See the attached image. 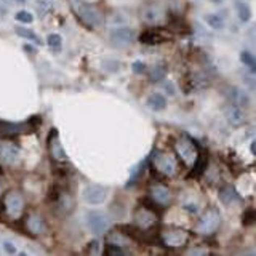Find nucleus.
I'll use <instances>...</instances> for the list:
<instances>
[{
	"instance_id": "nucleus-8",
	"label": "nucleus",
	"mask_w": 256,
	"mask_h": 256,
	"mask_svg": "<svg viewBox=\"0 0 256 256\" xmlns=\"http://www.w3.org/2000/svg\"><path fill=\"white\" fill-rule=\"evenodd\" d=\"M40 117L34 115L29 122H5V120H0V131L5 135H19V133H24L28 131V128L31 127H37L40 123Z\"/></svg>"
},
{
	"instance_id": "nucleus-3",
	"label": "nucleus",
	"mask_w": 256,
	"mask_h": 256,
	"mask_svg": "<svg viewBox=\"0 0 256 256\" xmlns=\"http://www.w3.org/2000/svg\"><path fill=\"white\" fill-rule=\"evenodd\" d=\"M175 149H176V154L180 155V159L184 162V165L187 167H192L195 160L199 159V150H197L194 141L189 140V138H181V140L176 141Z\"/></svg>"
},
{
	"instance_id": "nucleus-29",
	"label": "nucleus",
	"mask_w": 256,
	"mask_h": 256,
	"mask_svg": "<svg viewBox=\"0 0 256 256\" xmlns=\"http://www.w3.org/2000/svg\"><path fill=\"white\" fill-rule=\"evenodd\" d=\"M47 45L53 51H61L63 47V37L60 34H50L47 37Z\"/></svg>"
},
{
	"instance_id": "nucleus-14",
	"label": "nucleus",
	"mask_w": 256,
	"mask_h": 256,
	"mask_svg": "<svg viewBox=\"0 0 256 256\" xmlns=\"http://www.w3.org/2000/svg\"><path fill=\"white\" fill-rule=\"evenodd\" d=\"M48 149L51 154V159L56 162H66L68 160V155H66V150L63 147V143L60 140V133L56 130H53L48 136Z\"/></svg>"
},
{
	"instance_id": "nucleus-9",
	"label": "nucleus",
	"mask_w": 256,
	"mask_h": 256,
	"mask_svg": "<svg viewBox=\"0 0 256 256\" xmlns=\"http://www.w3.org/2000/svg\"><path fill=\"white\" fill-rule=\"evenodd\" d=\"M109 38L114 47H128V45L136 38V31L133 28H127V26H123V28H115L110 31Z\"/></svg>"
},
{
	"instance_id": "nucleus-6",
	"label": "nucleus",
	"mask_w": 256,
	"mask_h": 256,
	"mask_svg": "<svg viewBox=\"0 0 256 256\" xmlns=\"http://www.w3.org/2000/svg\"><path fill=\"white\" fill-rule=\"evenodd\" d=\"M85 221H87V226L91 232L95 234H104L109 231L110 227V219L108 215H104L103 212H96V210H91L85 216Z\"/></svg>"
},
{
	"instance_id": "nucleus-7",
	"label": "nucleus",
	"mask_w": 256,
	"mask_h": 256,
	"mask_svg": "<svg viewBox=\"0 0 256 256\" xmlns=\"http://www.w3.org/2000/svg\"><path fill=\"white\" fill-rule=\"evenodd\" d=\"M3 208L5 212L8 213V216L11 218H19L24 212V199L23 195L16 192V191H11L5 195V200H3Z\"/></svg>"
},
{
	"instance_id": "nucleus-19",
	"label": "nucleus",
	"mask_w": 256,
	"mask_h": 256,
	"mask_svg": "<svg viewBox=\"0 0 256 256\" xmlns=\"http://www.w3.org/2000/svg\"><path fill=\"white\" fill-rule=\"evenodd\" d=\"M167 37L162 34L159 29H149L144 31L143 34L140 36V42L144 45H159L162 42H165Z\"/></svg>"
},
{
	"instance_id": "nucleus-17",
	"label": "nucleus",
	"mask_w": 256,
	"mask_h": 256,
	"mask_svg": "<svg viewBox=\"0 0 256 256\" xmlns=\"http://www.w3.org/2000/svg\"><path fill=\"white\" fill-rule=\"evenodd\" d=\"M106 244L112 245V247L125 248V247H130L131 244H133V240H131L127 234H123L120 229H117V231H112V232L106 234Z\"/></svg>"
},
{
	"instance_id": "nucleus-45",
	"label": "nucleus",
	"mask_w": 256,
	"mask_h": 256,
	"mask_svg": "<svg viewBox=\"0 0 256 256\" xmlns=\"http://www.w3.org/2000/svg\"><path fill=\"white\" fill-rule=\"evenodd\" d=\"M0 144H2V143H0Z\"/></svg>"
},
{
	"instance_id": "nucleus-42",
	"label": "nucleus",
	"mask_w": 256,
	"mask_h": 256,
	"mask_svg": "<svg viewBox=\"0 0 256 256\" xmlns=\"http://www.w3.org/2000/svg\"><path fill=\"white\" fill-rule=\"evenodd\" d=\"M0 175H3V170H2V167H0Z\"/></svg>"
},
{
	"instance_id": "nucleus-21",
	"label": "nucleus",
	"mask_w": 256,
	"mask_h": 256,
	"mask_svg": "<svg viewBox=\"0 0 256 256\" xmlns=\"http://www.w3.org/2000/svg\"><path fill=\"white\" fill-rule=\"evenodd\" d=\"M146 104H147L149 109L159 112V110H163L167 108V98L163 95H160V93H152V95H149Z\"/></svg>"
},
{
	"instance_id": "nucleus-41",
	"label": "nucleus",
	"mask_w": 256,
	"mask_h": 256,
	"mask_svg": "<svg viewBox=\"0 0 256 256\" xmlns=\"http://www.w3.org/2000/svg\"><path fill=\"white\" fill-rule=\"evenodd\" d=\"M210 2L215 3V5H218V3H222V0H210Z\"/></svg>"
},
{
	"instance_id": "nucleus-27",
	"label": "nucleus",
	"mask_w": 256,
	"mask_h": 256,
	"mask_svg": "<svg viewBox=\"0 0 256 256\" xmlns=\"http://www.w3.org/2000/svg\"><path fill=\"white\" fill-rule=\"evenodd\" d=\"M146 165H147V159L144 160V162H141L140 165H136V167L133 168V172H131L130 178H128L127 187H130V186H133V184H135V183L138 181V178H140V176H141V173L144 172V170H146Z\"/></svg>"
},
{
	"instance_id": "nucleus-28",
	"label": "nucleus",
	"mask_w": 256,
	"mask_h": 256,
	"mask_svg": "<svg viewBox=\"0 0 256 256\" xmlns=\"http://www.w3.org/2000/svg\"><path fill=\"white\" fill-rule=\"evenodd\" d=\"M235 8H237V13H239V18L242 19V21H248V19H250V16H252V11H250V8H248V5L245 3V2H242V0H237V2H235Z\"/></svg>"
},
{
	"instance_id": "nucleus-16",
	"label": "nucleus",
	"mask_w": 256,
	"mask_h": 256,
	"mask_svg": "<svg viewBox=\"0 0 256 256\" xmlns=\"http://www.w3.org/2000/svg\"><path fill=\"white\" fill-rule=\"evenodd\" d=\"M149 194H150V199L155 203H159V205H168L170 200H172V191L163 184H154L150 187Z\"/></svg>"
},
{
	"instance_id": "nucleus-2",
	"label": "nucleus",
	"mask_w": 256,
	"mask_h": 256,
	"mask_svg": "<svg viewBox=\"0 0 256 256\" xmlns=\"http://www.w3.org/2000/svg\"><path fill=\"white\" fill-rule=\"evenodd\" d=\"M219 224H221V213L216 208H208L207 212L202 215V218L199 219L197 232L203 234V235L215 234L218 231Z\"/></svg>"
},
{
	"instance_id": "nucleus-11",
	"label": "nucleus",
	"mask_w": 256,
	"mask_h": 256,
	"mask_svg": "<svg viewBox=\"0 0 256 256\" xmlns=\"http://www.w3.org/2000/svg\"><path fill=\"white\" fill-rule=\"evenodd\" d=\"M167 13L165 8L160 3H147L141 8V18L143 21L149 24H160L165 19Z\"/></svg>"
},
{
	"instance_id": "nucleus-35",
	"label": "nucleus",
	"mask_w": 256,
	"mask_h": 256,
	"mask_svg": "<svg viewBox=\"0 0 256 256\" xmlns=\"http://www.w3.org/2000/svg\"><path fill=\"white\" fill-rule=\"evenodd\" d=\"M88 253L91 255H100L101 253V244H100V240H91L90 244H88Z\"/></svg>"
},
{
	"instance_id": "nucleus-22",
	"label": "nucleus",
	"mask_w": 256,
	"mask_h": 256,
	"mask_svg": "<svg viewBox=\"0 0 256 256\" xmlns=\"http://www.w3.org/2000/svg\"><path fill=\"white\" fill-rule=\"evenodd\" d=\"M167 72H168V68H167V64L163 63V61L154 64V66H152V69H150V72H149V78H150V82H160L162 78H165Z\"/></svg>"
},
{
	"instance_id": "nucleus-25",
	"label": "nucleus",
	"mask_w": 256,
	"mask_h": 256,
	"mask_svg": "<svg viewBox=\"0 0 256 256\" xmlns=\"http://www.w3.org/2000/svg\"><path fill=\"white\" fill-rule=\"evenodd\" d=\"M15 32H16L19 37L26 38V40H31V42H34V43H42V38L38 37L34 31H31L28 28H21V26H18V28H15Z\"/></svg>"
},
{
	"instance_id": "nucleus-10",
	"label": "nucleus",
	"mask_w": 256,
	"mask_h": 256,
	"mask_svg": "<svg viewBox=\"0 0 256 256\" xmlns=\"http://www.w3.org/2000/svg\"><path fill=\"white\" fill-rule=\"evenodd\" d=\"M108 197H109V189L100 184H88L83 189V199L90 205H101V203L108 200Z\"/></svg>"
},
{
	"instance_id": "nucleus-4",
	"label": "nucleus",
	"mask_w": 256,
	"mask_h": 256,
	"mask_svg": "<svg viewBox=\"0 0 256 256\" xmlns=\"http://www.w3.org/2000/svg\"><path fill=\"white\" fill-rule=\"evenodd\" d=\"M160 240L162 244L168 248H180V247H184L189 242V232L180 227H172L162 232Z\"/></svg>"
},
{
	"instance_id": "nucleus-43",
	"label": "nucleus",
	"mask_w": 256,
	"mask_h": 256,
	"mask_svg": "<svg viewBox=\"0 0 256 256\" xmlns=\"http://www.w3.org/2000/svg\"><path fill=\"white\" fill-rule=\"evenodd\" d=\"M18 2H19V3H23V2H24V0H18Z\"/></svg>"
},
{
	"instance_id": "nucleus-34",
	"label": "nucleus",
	"mask_w": 256,
	"mask_h": 256,
	"mask_svg": "<svg viewBox=\"0 0 256 256\" xmlns=\"http://www.w3.org/2000/svg\"><path fill=\"white\" fill-rule=\"evenodd\" d=\"M242 218H244V224L245 226L253 224V222H255V210L253 208L245 210V213H244V216H242Z\"/></svg>"
},
{
	"instance_id": "nucleus-39",
	"label": "nucleus",
	"mask_w": 256,
	"mask_h": 256,
	"mask_svg": "<svg viewBox=\"0 0 256 256\" xmlns=\"http://www.w3.org/2000/svg\"><path fill=\"white\" fill-rule=\"evenodd\" d=\"M207 250H199V248H194V250L189 252V255H207Z\"/></svg>"
},
{
	"instance_id": "nucleus-1",
	"label": "nucleus",
	"mask_w": 256,
	"mask_h": 256,
	"mask_svg": "<svg viewBox=\"0 0 256 256\" xmlns=\"http://www.w3.org/2000/svg\"><path fill=\"white\" fill-rule=\"evenodd\" d=\"M69 6L77 21L83 24L87 29H95L103 21L100 10L95 5L85 2V0H69Z\"/></svg>"
},
{
	"instance_id": "nucleus-13",
	"label": "nucleus",
	"mask_w": 256,
	"mask_h": 256,
	"mask_svg": "<svg viewBox=\"0 0 256 256\" xmlns=\"http://www.w3.org/2000/svg\"><path fill=\"white\" fill-rule=\"evenodd\" d=\"M19 157H21V149H19L18 144L11 141H5L3 144H0V159L6 165H15L19 162Z\"/></svg>"
},
{
	"instance_id": "nucleus-31",
	"label": "nucleus",
	"mask_w": 256,
	"mask_h": 256,
	"mask_svg": "<svg viewBox=\"0 0 256 256\" xmlns=\"http://www.w3.org/2000/svg\"><path fill=\"white\" fill-rule=\"evenodd\" d=\"M240 61L244 63L248 69H250L252 72H255V66H256V61H255V56L250 53V51H242L240 53Z\"/></svg>"
},
{
	"instance_id": "nucleus-20",
	"label": "nucleus",
	"mask_w": 256,
	"mask_h": 256,
	"mask_svg": "<svg viewBox=\"0 0 256 256\" xmlns=\"http://www.w3.org/2000/svg\"><path fill=\"white\" fill-rule=\"evenodd\" d=\"M227 98H229V103L235 104V106H239V108H247V104H248L247 93L237 87H231L227 90Z\"/></svg>"
},
{
	"instance_id": "nucleus-23",
	"label": "nucleus",
	"mask_w": 256,
	"mask_h": 256,
	"mask_svg": "<svg viewBox=\"0 0 256 256\" xmlns=\"http://www.w3.org/2000/svg\"><path fill=\"white\" fill-rule=\"evenodd\" d=\"M219 199L222 203H226V205H229V203H232V202H237L240 200V197L237 194V191L232 187V186H224L219 191Z\"/></svg>"
},
{
	"instance_id": "nucleus-18",
	"label": "nucleus",
	"mask_w": 256,
	"mask_h": 256,
	"mask_svg": "<svg viewBox=\"0 0 256 256\" xmlns=\"http://www.w3.org/2000/svg\"><path fill=\"white\" fill-rule=\"evenodd\" d=\"M26 227H28V231L31 234H43L45 231H47V224H45V219L42 218L40 215H36L32 213L29 215L28 218H26Z\"/></svg>"
},
{
	"instance_id": "nucleus-32",
	"label": "nucleus",
	"mask_w": 256,
	"mask_h": 256,
	"mask_svg": "<svg viewBox=\"0 0 256 256\" xmlns=\"http://www.w3.org/2000/svg\"><path fill=\"white\" fill-rule=\"evenodd\" d=\"M15 18L23 24H31L32 21H34V16H32V13H29L28 10H19L15 15Z\"/></svg>"
},
{
	"instance_id": "nucleus-12",
	"label": "nucleus",
	"mask_w": 256,
	"mask_h": 256,
	"mask_svg": "<svg viewBox=\"0 0 256 256\" xmlns=\"http://www.w3.org/2000/svg\"><path fill=\"white\" fill-rule=\"evenodd\" d=\"M133 219L136 222V226L143 229V231H147V229L154 227L157 222V215L146 207H138L133 212Z\"/></svg>"
},
{
	"instance_id": "nucleus-44",
	"label": "nucleus",
	"mask_w": 256,
	"mask_h": 256,
	"mask_svg": "<svg viewBox=\"0 0 256 256\" xmlns=\"http://www.w3.org/2000/svg\"><path fill=\"white\" fill-rule=\"evenodd\" d=\"M0 192H2V184H0Z\"/></svg>"
},
{
	"instance_id": "nucleus-26",
	"label": "nucleus",
	"mask_w": 256,
	"mask_h": 256,
	"mask_svg": "<svg viewBox=\"0 0 256 256\" xmlns=\"http://www.w3.org/2000/svg\"><path fill=\"white\" fill-rule=\"evenodd\" d=\"M205 21H207V24L210 26V28H213V29H222L224 28V24H226L224 18H222L219 13H212V15H207Z\"/></svg>"
},
{
	"instance_id": "nucleus-15",
	"label": "nucleus",
	"mask_w": 256,
	"mask_h": 256,
	"mask_svg": "<svg viewBox=\"0 0 256 256\" xmlns=\"http://www.w3.org/2000/svg\"><path fill=\"white\" fill-rule=\"evenodd\" d=\"M224 117L232 127H242L247 120L245 112L242 110V108L235 106V104H231V103H229V106H226V109H224Z\"/></svg>"
},
{
	"instance_id": "nucleus-30",
	"label": "nucleus",
	"mask_w": 256,
	"mask_h": 256,
	"mask_svg": "<svg viewBox=\"0 0 256 256\" xmlns=\"http://www.w3.org/2000/svg\"><path fill=\"white\" fill-rule=\"evenodd\" d=\"M37 13L40 16H45L47 13L53 8V0H36Z\"/></svg>"
},
{
	"instance_id": "nucleus-37",
	"label": "nucleus",
	"mask_w": 256,
	"mask_h": 256,
	"mask_svg": "<svg viewBox=\"0 0 256 256\" xmlns=\"http://www.w3.org/2000/svg\"><path fill=\"white\" fill-rule=\"evenodd\" d=\"M131 69H133L135 74H143V72L146 71V64H144L143 61H135L133 64H131Z\"/></svg>"
},
{
	"instance_id": "nucleus-38",
	"label": "nucleus",
	"mask_w": 256,
	"mask_h": 256,
	"mask_svg": "<svg viewBox=\"0 0 256 256\" xmlns=\"http://www.w3.org/2000/svg\"><path fill=\"white\" fill-rule=\"evenodd\" d=\"M23 50L26 51V53H29V55H36V53H37L36 47H32L31 43H24V45H23Z\"/></svg>"
},
{
	"instance_id": "nucleus-5",
	"label": "nucleus",
	"mask_w": 256,
	"mask_h": 256,
	"mask_svg": "<svg viewBox=\"0 0 256 256\" xmlns=\"http://www.w3.org/2000/svg\"><path fill=\"white\" fill-rule=\"evenodd\" d=\"M150 159H152V165L155 167V170H159L165 176H173L176 173V160L173 155L162 152V150H154Z\"/></svg>"
},
{
	"instance_id": "nucleus-36",
	"label": "nucleus",
	"mask_w": 256,
	"mask_h": 256,
	"mask_svg": "<svg viewBox=\"0 0 256 256\" xmlns=\"http://www.w3.org/2000/svg\"><path fill=\"white\" fill-rule=\"evenodd\" d=\"M3 248H5V252L8 253V255H16L18 253L16 245L13 244V242H10V240H5L3 242Z\"/></svg>"
},
{
	"instance_id": "nucleus-40",
	"label": "nucleus",
	"mask_w": 256,
	"mask_h": 256,
	"mask_svg": "<svg viewBox=\"0 0 256 256\" xmlns=\"http://www.w3.org/2000/svg\"><path fill=\"white\" fill-rule=\"evenodd\" d=\"M250 150H252V154L255 155V152H256V149H255V143H252V144H250Z\"/></svg>"
},
{
	"instance_id": "nucleus-24",
	"label": "nucleus",
	"mask_w": 256,
	"mask_h": 256,
	"mask_svg": "<svg viewBox=\"0 0 256 256\" xmlns=\"http://www.w3.org/2000/svg\"><path fill=\"white\" fill-rule=\"evenodd\" d=\"M55 203L66 213H69L72 210V207H74V200H72L71 194H68V192H60V194H58Z\"/></svg>"
},
{
	"instance_id": "nucleus-33",
	"label": "nucleus",
	"mask_w": 256,
	"mask_h": 256,
	"mask_svg": "<svg viewBox=\"0 0 256 256\" xmlns=\"http://www.w3.org/2000/svg\"><path fill=\"white\" fill-rule=\"evenodd\" d=\"M106 255H109V256H123V255H128V252H125V250H123V248H120V247L108 245Z\"/></svg>"
}]
</instances>
